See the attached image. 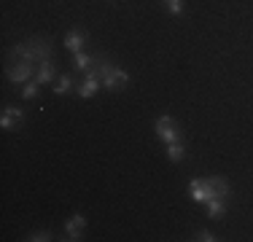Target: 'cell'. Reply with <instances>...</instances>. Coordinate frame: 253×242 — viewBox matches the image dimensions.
Wrapping results in <instances>:
<instances>
[{"label": "cell", "instance_id": "cell-10", "mask_svg": "<svg viewBox=\"0 0 253 242\" xmlns=\"http://www.w3.org/2000/svg\"><path fill=\"white\" fill-rule=\"evenodd\" d=\"M35 81L43 86V83H49L54 81V65H51V59H46V62H38V70H35Z\"/></svg>", "mask_w": 253, "mask_h": 242}, {"label": "cell", "instance_id": "cell-2", "mask_svg": "<svg viewBox=\"0 0 253 242\" xmlns=\"http://www.w3.org/2000/svg\"><path fill=\"white\" fill-rule=\"evenodd\" d=\"M5 78L11 83H27L35 78V65L27 62V59H19V62H8L5 65Z\"/></svg>", "mask_w": 253, "mask_h": 242}, {"label": "cell", "instance_id": "cell-8", "mask_svg": "<svg viewBox=\"0 0 253 242\" xmlns=\"http://www.w3.org/2000/svg\"><path fill=\"white\" fill-rule=\"evenodd\" d=\"M210 189H213V197H221V199H229V194H232V189H229V180L221 178V175H210L208 178Z\"/></svg>", "mask_w": 253, "mask_h": 242}, {"label": "cell", "instance_id": "cell-18", "mask_svg": "<svg viewBox=\"0 0 253 242\" xmlns=\"http://www.w3.org/2000/svg\"><path fill=\"white\" fill-rule=\"evenodd\" d=\"M0 126H3V129H14V126H16V121L3 113V116H0Z\"/></svg>", "mask_w": 253, "mask_h": 242}, {"label": "cell", "instance_id": "cell-1", "mask_svg": "<svg viewBox=\"0 0 253 242\" xmlns=\"http://www.w3.org/2000/svg\"><path fill=\"white\" fill-rule=\"evenodd\" d=\"M51 43L46 38H33L27 40V43H16L14 48L8 51L11 59H27V62H46V59H51Z\"/></svg>", "mask_w": 253, "mask_h": 242}, {"label": "cell", "instance_id": "cell-11", "mask_svg": "<svg viewBox=\"0 0 253 242\" xmlns=\"http://www.w3.org/2000/svg\"><path fill=\"white\" fill-rule=\"evenodd\" d=\"M51 89H54V94H57V97H59V94H68L70 89H73V76H70V73L59 76L57 81H54V86H51Z\"/></svg>", "mask_w": 253, "mask_h": 242}, {"label": "cell", "instance_id": "cell-19", "mask_svg": "<svg viewBox=\"0 0 253 242\" xmlns=\"http://www.w3.org/2000/svg\"><path fill=\"white\" fill-rule=\"evenodd\" d=\"M197 240H200V242H215V240H218V237H215L213 232H205V229H202V232L197 234Z\"/></svg>", "mask_w": 253, "mask_h": 242}, {"label": "cell", "instance_id": "cell-12", "mask_svg": "<svg viewBox=\"0 0 253 242\" xmlns=\"http://www.w3.org/2000/svg\"><path fill=\"white\" fill-rule=\"evenodd\" d=\"M183 156H186V145H183V140L167 143V159H170V161H180Z\"/></svg>", "mask_w": 253, "mask_h": 242}, {"label": "cell", "instance_id": "cell-14", "mask_svg": "<svg viewBox=\"0 0 253 242\" xmlns=\"http://www.w3.org/2000/svg\"><path fill=\"white\" fill-rule=\"evenodd\" d=\"M38 92H41V83L33 78V81L25 83V89H22V97H25V100H35V97H38Z\"/></svg>", "mask_w": 253, "mask_h": 242}, {"label": "cell", "instance_id": "cell-7", "mask_svg": "<svg viewBox=\"0 0 253 242\" xmlns=\"http://www.w3.org/2000/svg\"><path fill=\"white\" fill-rule=\"evenodd\" d=\"M84 46H86V33H84V30H73V33L65 35V48H68L70 54L84 51Z\"/></svg>", "mask_w": 253, "mask_h": 242}, {"label": "cell", "instance_id": "cell-5", "mask_svg": "<svg viewBox=\"0 0 253 242\" xmlns=\"http://www.w3.org/2000/svg\"><path fill=\"white\" fill-rule=\"evenodd\" d=\"M189 194H191V199H194V202L208 204V199L213 197V189H210L208 178H194V180L189 183Z\"/></svg>", "mask_w": 253, "mask_h": 242}, {"label": "cell", "instance_id": "cell-9", "mask_svg": "<svg viewBox=\"0 0 253 242\" xmlns=\"http://www.w3.org/2000/svg\"><path fill=\"white\" fill-rule=\"evenodd\" d=\"M224 213H226V199L210 197V199H208V218L218 221V218H224Z\"/></svg>", "mask_w": 253, "mask_h": 242}, {"label": "cell", "instance_id": "cell-13", "mask_svg": "<svg viewBox=\"0 0 253 242\" xmlns=\"http://www.w3.org/2000/svg\"><path fill=\"white\" fill-rule=\"evenodd\" d=\"M92 65H94V57H89V54H84V51L73 54V68L76 70H89Z\"/></svg>", "mask_w": 253, "mask_h": 242}, {"label": "cell", "instance_id": "cell-15", "mask_svg": "<svg viewBox=\"0 0 253 242\" xmlns=\"http://www.w3.org/2000/svg\"><path fill=\"white\" fill-rule=\"evenodd\" d=\"M3 113H5V116H11L16 124L25 119V111H22V108H16V105H3Z\"/></svg>", "mask_w": 253, "mask_h": 242}, {"label": "cell", "instance_id": "cell-4", "mask_svg": "<svg viewBox=\"0 0 253 242\" xmlns=\"http://www.w3.org/2000/svg\"><path fill=\"white\" fill-rule=\"evenodd\" d=\"M126 83H129V73L122 68H111L102 76V89H108V92H122L126 89Z\"/></svg>", "mask_w": 253, "mask_h": 242}, {"label": "cell", "instance_id": "cell-16", "mask_svg": "<svg viewBox=\"0 0 253 242\" xmlns=\"http://www.w3.org/2000/svg\"><path fill=\"white\" fill-rule=\"evenodd\" d=\"M165 8L170 11L172 16H180L183 14V0H165Z\"/></svg>", "mask_w": 253, "mask_h": 242}, {"label": "cell", "instance_id": "cell-6", "mask_svg": "<svg viewBox=\"0 0 253 242\" xmlns=\"http://www.w3.org/2000/svg\"><path fill=\"white\" fill-rule=\"evenodd\" d=\"M84 226H86V218H84L81 213H76L68 223H65V232H68V237H65V240H70V242L84 240V234H81V232H84Z\"/></svg>", "mask_w": 253, "mask_h": 242}, {"label": "cell", "instance_id": "cell-17", "mask_svg": "<svg viewBox=\"0 0 253 242\" xmlns=\"http://www.w3.org/2000/svg\"><path fill=\"white\" fill-rule=\"evenodd\" d=\"M27 242H49L51 240V232H46V229H41V232H33L30 237H25Z\"/></svg>", "mask_w": 253, "mask_h": 242}, {"label": "cell", "instance_id": "cell-3", "mask_svg": "<svg viewBox=\"0 0 253 242\" xmlns=\"http://www.w3.org/2000/svg\"><path fill=\"white\" fill-rule=\"evenodd\" d=\"M156 137H159L162 143H175V140H183V135H180L178 124L172 116H159L156 119Z\"/></svg>", "mask_w": 253, "mask_h": 242}]
</instances>
